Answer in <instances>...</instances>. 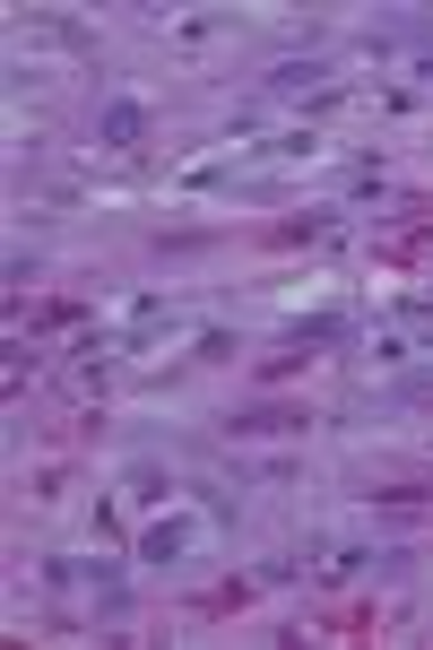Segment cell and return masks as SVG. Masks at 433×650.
Wrapping results in <instances>:
<instances>
[{"mask_svg":"<svg viewBox=\"0 0 433 650\" xmlns=\"http://www.w3.org/2000/svg\"><path fill=\"white\" fill-rule=\"evenodd\" d=\"M139 555H148V564H183V555H191V521H156V530L139 538Z\"/></svg>","mask_w":433,"mask_h":650,"instance_id":"cell-1","label":"cell"},{"mask_svg":"<svg viewBox=\"0 0 433 650\" xmlns=\"http://www.w3.org/2000/svg\"><path fill=\"white\" fill-rule=\"evenodd\" d=\"M304 426V408H251V417H234V433H286Z\"/></svg>","mask_w":433,"mask_h":650,"instance_id":"cell-2","label":"cell"},{"mask_svg":"<svg viewBox=\"0 0 433 650\" xmlns=\"http://www.w3.org/2000/svg\"><path fill=\"white\" fill-rule=\"evenodd\" d=\"M139 121H148V113L130 105V96H121V105L105 113V139H113V148H130V139H139Z\"/></svg>","mask_w":433,"mask_h":650,"instance_id":"cell-3","label":"cell"}]
</instances>
